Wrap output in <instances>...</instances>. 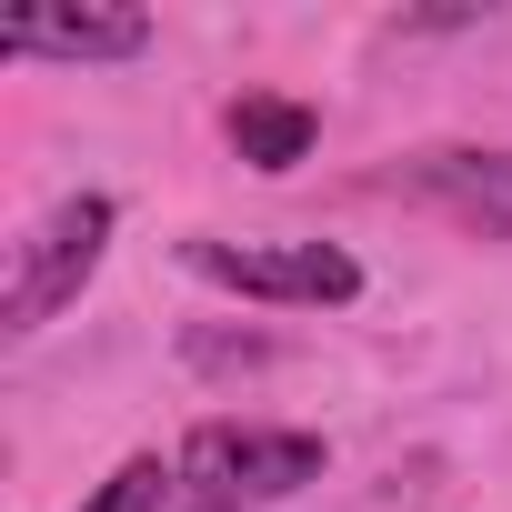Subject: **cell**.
<instances>
[{"label": "cell", "instance_id": "cell-5", "mask_svg": "<svg viewBox=\"0 0 512 512\" xmlns=\"http://www.w3.org/2000/svg\"><path fill=\"white\" fill-rule=\"evenodd\" d=\"M151 41L141 11H11L0 21V51L21 61H131Z\"/></svg>", "mask_w": 512, "mask_h": 512}, {"label": "cell", "instance_id": "cell-4", "mask_svg": "<svg viewBox=\"0 0 512 512\" xmlns=\"http://www.w3.org/2000/svg\"><path fill=\"white\" fill-rule=\"evenodd\" d=\"M392 181H402L412 201H432V211H452V221H472V231L512 241V151H482V141H442V151H412Z\"/></svg>", "mask_w": 512, "mask_h": 512}, {"label": "cell", "instance_id": "cell-1", "mask_svg": "<svg viewBox=\"0 0 512 512\" xmlns=\"http://www.w3.org/2000/svg\"><path fill=\"white\" fill-rule=\"evenodd\" d=\"M322 482V432L282 422H201L181 442V512H272Z\"/></svg>", "mask_w": 512, "mask_h": 512}, {"label": "cell", "instance_id": "cell-7", "mask_svg": "<svg viewBox=\"0 0 512 512\" xmlns=\"http://www.w3.org/2000/svg\"><path fill=\"white\" fill-rule=\"evenodd\" d=\"M161 502H181V462H161V452H131L81 512H161Z\"/></svg>", "mask_w": 512, "mask_h": 512}, {"label": "cell", "instance_id": "cell-6", "mask_svg": "<svg viewBox=\"0 0 512 512\" xmlns=\"http://www.w3.org/2000/svg\"><path fill=\"white\" fill-rule=\"evenodd\" d=\"M312 141H322V121L302 111V101H231V151L251 161V171H292V161H312Z\"/></svg>", "mask_w": 512, "mask_h": 512}, {"label": "cell", "instance_id": "cell-3", "mask_svg": "<svg viewBox=\"0 0 512 512\" xmlns=\"http://www.w3.org/2000/svg\"><path fill=\"white\" fill-rule=\"evenodd\" d=\"M111 201L101 191H81V201H61L31 241H21V262H11V302H0V332H41L61 302H81V282L101 272V251H111Z\"/></svg>", "mask_w": 512, "mask_h": 512}, {"label": "cell", "instance_id": "cell-2", "mask_svg": "<svg viewBox=\"0 0 512 512\" xmlns=\"http://www.w3.org/2000/svg\"><path fill=\"white\" fill-rule=\"evenodd\" d=\"M181 262L241 302H292V312H332L362 292V262L342 241H221V231H191Z\"/></svg>", "mask_w": 512, "mask_h": 512}]
</instances>
